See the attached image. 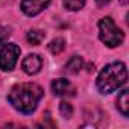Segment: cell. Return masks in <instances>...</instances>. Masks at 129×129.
I'll return each mask as SVG.
<instances>
[{
    "mask_svg": "<svg viewBox=\"0 0 129 129\" xmlns=\"http://www.w3.org/2000/svg\"><path fill=\"white\" fill-rule=\"evenodd\" d=\"M43 96H44V90L40 85L34 82H21L11 88L8 94V102L18 112L29 115L37 109Z\"/></svg>",
    "mask_w": 129,
    "mask_h": 129,
    "instance_id": "1",
    "label": "cell"
},
{
    "mask_svg": "<svg viewBox=\"0 0 129 129\" xmlns=\"http://www.w3.org/2000/svg\"><path fill=\"white\" fill-rule=\"evenodd\" d=\"M127 82V69L124 62H111L108 66H105L96 81L97 90L102 94H109L123 87Z\"/></svg>",
    "mask_w": 129,
    "mask_h": 129,
    "instance_id": "2",
    "label": "cell"
},
{
    "mask_svg": "<svg viewBox=\"0 0 129 129\" xmlns=\"http://www.w3.org/2000/svg\"><path fill=\"white\" fill-rule=\"evenodd\" d=\"M99 40L106 46V47H118L124 41V34L123 30L114 23L111 17H103L99 20Z\"/></svg>",
    "mask_w": 129,
    "mask_h": 129,
    "instance_id": "3",
    "label": "cell"
},
{
    "mask_svg": "<svg viewBox=\"0 0 129 129\" xmlns=\"http://www.w3.org/2000/svg\"><path fill=\"white\" fill-rule=\"evenodd\" d=\"M20 47L12 43H5L0 46V70L2 72H12L17 66L20 58Z\"/></svg>",
    "mask_w": 129,
    "mask_h": 129,
    "instance_id": "4",
    "label": "cell"
},
{
    "mask_svg": "<svg viewBox=\"0 0 129 129\" xmlns=\"http://www.w3.org/2000/svg\"><path fill=\"white\" fill-rule=\"evenodd\" d=\"M52 0H21V5L20 9L24 15L27 17H35L40 12H43L49 5H50Z\"/></svg>",
    "mask_w": 129,
    "mask_h": 129,
    "instance_id": "5",
    "label": "cell"
},
{
    "mask_svg": "<svg viewBox=\"0 0 129 129\" xmlns=\"http://www.w3.org/2000/svg\"><path fill=\"white\" fill-rule=\"evenodd\" d=\"M21 69L26 75L29 76H34V75H38L43 69V59L40 58V55L37 53H30L27 55L23 62H21Z\"/></svg>",
    "mask_w": 129,
    "mask_h": 129,
    "instance_id": "6",
    "label": "cell"
},
{
    "mask_svg": "<svg viewBox=\"0 0 129 129\" xmlns=\"http://www.w3.org/2000/svg\"><path fill=\"white\" fill-rule=\"evenodd\" d=\"M72 90V84L69 79L66 78H61V79H55L52 82V91L56 96H66L69 94V91Z\"/></svg>",
    "mask_w": 129,
    "mask_h": 129,
    "instance_id": "7",
    "label": "cell"
},
{
    "mask_svg": "<svg viewBox=\"0 0 129 129\" xmlns=\"http://www.w3.org/2000/svg\"><path fill=\"white\" fill-rule=\"evenodd\" d=\"M117 109L121 112L123 117H127L129 115V91L127 90H123L118 96H117Z\"/></svg>",
    "mask_w": 129,
    "mask_h": 129,
    "instance_id": "8",
    "label": "cell"
},
{
    "mask_svg": "<svg viewBox=\"0 0 129 129\" xmlns=\"http://www.w3.org/2000/svg\"><path fill=\"white\" fill-rule=\"evenodd\" d=\"M82 69H84V59L78 55L72 56L69 59V62L66 64V72L70 73V75H78Z\"/></svg>",
    "mask_w": 129,
    "mask_h": 129,
    "instance_id": "9",
    "label": "cell"
},
{
    "mask_svg": "<svg viewBox=\"0 0 129 129\" xmlns=\"http://www.w3.org/2000/svg\"><path fill=\"white\" fill-rule=\"evenodd\" d=\"M44 38H46V34H44L43 30H37V29H35V30H29L27 35H26L27 43L32 44V46H40Z\"/></svg>",
    "mask_w": 129,
    "mask_h": 129,
    "instance_id": "10",
    "label": "cell"
},
{
    "mask_svg": "<svg viewBox=\"0 0 129 129\" xmlns=\"http://www.w3.org/2000/svg\"><path fill=\"white\" fill-rule=\"evenodd\" d=\"M47 47H49V52L50 53L58 55V53H61L64 49H66V40H64V38H55V40H52L49 43Z\"/></svg>",
    "mask_w": 129,
    "mask_h": 129,
    "instance_id": "11",
    "label": "cell"
},
{
    "mask_svg": "<svg viewBox=\"0 0 129 129\" xmlns=\"http://www.w3.org/2000/svg\"><path fill=\"white\" fill-rule=\"evenodd\" d=\"M62 3H64V8L67 11L76 12V11H81L85 6L87 0H62Z\"/></svg>",
    "mask_w": 129,
    "mask_h": 129,
    "instance_id": "12",
    "label": "cell"
},
{
    "mask_svg": "<svg viewBox=\"0 0 129 129\" xmlns=\"http://www.w3.org/2000/svg\"><path fill=\"white\" fill-rule=\"evenodd\" d=\"M59 112L64 118H70L73 115V106L69 102H61L59 103Z\"/></svg>",
    "mask_w": 129,
    "mask_h": 129,
    "instance_id": "13",
    "label": "cell"
},
{
    "mask_svg": "<svg viewBox=\"0 0 129 129\" xmlns=\"http://www.w3.org/2000/svg\"><path fill=\"white\" fill-rule=\"evenodd\" d=\"M11 37V30L9 29H0V46L5 44V41Z\"/></svg>",
    "mask_w": 129,
    "mask_h": 129,
    "instance_id": "14",
    "label": "cell"
},
{
    "mask_svg": "<svg viewBox=\"0 0 129 129\" xmlns=\"http://www.w3.org/2000/svg\"><path fill=\"white\" fill-rule=\"evenodd\" d=\"M111 2H112V0H96V5H97L99 8H105V6H108Z\"/></svg>",
    "mask_w": 129,
    "mask_h": 129,
    "instance_id": "15",
    "label": "cell"
},
{
    "mask_svg": "<svg viewBox=\"0 0 129 129\" xmlns=\"http://www.w3.org/2000/svg\"><path fill=\"white\" fill-rule=\"evenodd\" d=\"M127 2H129V0H120V3H121V5H126Z\"/></svg>",
    "mask_w": 129,
    "mask_h": 129,
    "instance_id": "16",
    "label": "cell"
},
{
    "mask_svg": "<svg viewBox=\"0 0 129 129\" xmlns=\"http://www.w3.org/2000/svg\"><path fill=\"white\" fill-rule=\"evenodd\" d=\"M0 29H2V27H0Z\"/></svg>",
    "mask_w": 129,
    "mask_h": 129,
    "instance_id": "17",
    "label": "cell"
}]
</instances>
